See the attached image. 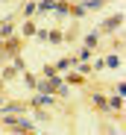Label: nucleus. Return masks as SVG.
Instances as JSON below:
<instances>
[{"label":"nucleus","mask_w":126,"mask_h":135,"mask_svg":"<svg viewBox=\"0 0 126 135\" xmlns=\"http://www.w3.org/2000/svg\"><path fill=\"white\" fill-rule=\"evenodd\" d=\"M9 35H15V18H6L0 24V38H9Z\"/></svg>","instance_id":"nucleus-5"},{"label":"nucleus","mask_w":126,"mask_h":135,"mask_svg":"<svg viewBox=\"0 0 126 135\" xmlns=\"http://www.w3.org/2000/svg\"><path fill=\"white\" fill-rule=\"evenodd\" d=\"M3 3H6V0H3Z\"/></svg>","instance_id":"nucleus-27"},{"label":"nucleus","mask_w":126,"mask_h":135,"mask_svg":"<svg viewBox=\"0 0 126 135\" xmlns=\"http://www.w3.org/2000/svg\"><path fill=\"white\" fill-rule=\"evenodd\" d=\"M27 112V103H0V115H24Z\"/></svg>","instance_id":"nucleus-2"},{"label":"nucleus","mask_w":126,"mask_h":135,"mask_svg":"<svg viewBox=\"0 0 126 135\" xmlns=\"http://www.w3.org/2000/svg\"><path fill=\"white\" fill-rule=\"evenodd\" d=\"M82 3H85V9L91 12V9H103V6H106V0H82Z\"/></svg>","instance_id":"nucleus-19"},{"label":"nucleus","mask_w":126,"mask_h":135,"mask_svg":"<svg viewBox=\"0 0 126 135\" xmlns=\"http://www.w3.org/2000/svg\"><path fill=\"white\" fill-rule=\"evenodd\" d=\"M103 62H106V68H112V71H117V68H120V56H117V53H109Z\"/></svg>","instance_id":"nucleus-13"},{"label":"nucleus","mask_w":126,"mask_h":135,"mask_svg":"<svg viewBox=\"0 0 126 135\" xmlns=\"http://www.w3.org/2000/svg\"><path fill=\"white\" fill-rule=\"evenodd\" d=\"M21 50V41L15 38V35H9V38H3V50H0V53H3V56H15Z\"/></svg>","instance_id":"nucleus-4"},{"label":"nucleus","mask_w":126,"mask_h":135,"mask_svg":"<svg viewBox=\"0 0 126 135\" xmlns=\"http://www.w3.org/2000/svg\"><path fill=\"white\" fill-rule=\"evenodd\" d=\"M106 103H109V109H112V112H123V97H120V94H114V97H109Z\"/></svg>","instance_id":"nucleus-12"},{"label":"nucleus","mask_w":126,"mask_h":135,"mask_svg":"<svg viewBox=\"0 0 126 135\" xmlns=\"http://www.w3.org/2000/svg\"><path fill=\"white\" fill-rule=\"evenodd\" d=\"M24 85H27V88H32V91H35V76H32V74H24Z\"/></svg>","instance_id":"nucleus-22"},{"label":"nucleus","mask_w":126,"mask_h":135,"mask_svg":"<svg viewBox=\"0 0 126 135\" xmlns=\"http://www.w3.org/2000/svg\"><path fill=\"white\" fill-rule=\"evenodd\" d=\"M35 30H38V27L32 24V21H29V18H24V27H21V35H24V38H29V35H35Z\"/></svg>","instance_id":"nucleus-10"},{"label":"nucleus","mask_w":126,"mask_h":135,"mask_svg":"<svg viewBox=\"0 0 126 135\" xmlns=\"http://www.w3.org/2000/svg\"><path fill=\"white\" fill-rule=\"evenodd\" d=\"M53 94H56L59 100H68V97H70V85H68V82H62V85L56 88V91H53Z\"/></svg>","instance_id":"nucleus-14"},{"label":"nucleus","mask_w":126,"mask_h":135,"mask_svg":"<svg viewBox=\"0 0 126 135\" xmlns=\"http://www.w3.org/2000/svg\"><path fill=\"white\" fill-rule=\"evenodd\" d=\"M97 44H100V32L94 30V32H88V35H85V47H91V50H94Z\"/></svg>","instance_id":"nucleus-15"},{"label":"nucleus","mask_w":126,"mask_h":135,"mask_svg":"<svg viewBox=\"0 0 126 135\" xmlns=\"http://www.w3.org/2000/svg\"><path fill=\"white\" fill-rule=\"evenodd\" d=\"M0 50H3V38H0Z\"/></svg>","instance_id":"nucleus-24"},{"label":"nucleus","mask_w":126,"mask_h":135,"mask_svg":"<svg viewBox=\"0 0 126 135\" xmlns=\"http://www.w3.org/2000/svg\"><path fill=\"white\" fill-rule=\"evenodd\" d=\"M120 27H123V12H117V15H112V18L103 21V30H106V32H114Z\"/></svg>","instance_id":"nucleus-3"},{"label":"nucleus","mask_w":126,"mask_h":135,"mask_svg":"<svg viewBox=\"0 0 126 135\" xmlns=\"http://www.w3.org/2000/svg\"><path fill=\"white\" fill-rule=\"evenodd\" d=\"M70 3H76V0H70Z\"/></svg>","instance_id":"nucleus-25"},{"label":"nucleus","mask_w":126,"mask_h":135,"mask_svg":"<svg viewBox=\"0 0 126 135\" xmlns=\"http://www.w3.org/2000/svg\"><path fill=\"white\" fill-rule=\"evenodd\" d=\"M32 109H35V120H38V123H44V120H47V112L41 109V106H32Z\"/></svg>","instance_id":"nucleus-20"},{"label":"nucleus","mask_w":126,"mask_h":135,"mask_svg":"<svg viewBox=\"0 0 126 135\" xmlns=\"http://www.w3.org/2000/svg\"><path fill=\"white\" fill-rule=\"evenodd\" d=\"M114 94H120V97H126V82H123V79H120V82L114 85Z\"/></svg>","instance_id":"nucleus-23"},{"label":"nucleus","mask_w":126,"mask_h":135,"mask_svg":"<svg viewBox=\"0 0 126 135\" xmlns=\"http://www.w3.org/2000/svg\"><path fill=\"white\" fill-rule=\"evenodd\" d=\"M0 85H3V79H0Z\"/></svg>","instance_id":"nucleus-26"},{"label":"nucleus","mask_w":126,"mask_h":135,"mask_svg":"<svg viewBox=\"0 0 126 135\" xmlns=\"http://www.w3.org/2000/svg\"><path fill=\"white\" fill-rule=\"evenodd\" d=\"M12 129H15V132H35V120L27 118V112H24V115H18V118H15Z\"/></svg>","instance_id":"nucleus-1"},{"label":"nucleus","mask_w":126,"mask_h":135,"mask_svg":"<svg viewBox=\"0 0 126 135\" xmlns=\"http://www.w3.org/2000/svg\"><path fill=\"white\" fill-rule=\"evenodd\" d=\"M21 15H24V18H32V15H35V0H27L24 9H21Z\"/></svg>","instance_id":"nucleus-17"},{"label":"nucleus","mask_w":126,"mask_h":135,"mask_svg":"<svg viewBox=\"0 0 126 135\" xmlns=\"http://www.w3.org/2000/svg\"><path fill=\"white\" fill-rule=\"evenodd\" d=\"M53 68H56V71H70V68H76V56H73V59H70V56H65V59H59V62H56Z\"/></svg>","instance_id":"nucleus-7"},{"label":"nucleus","mask_w":126,"mask_h":135,"mask_svg":"<svg viewBox=\"0 0 126 135\" xmlns=\"http://www.w3.org/2000/svg\"><path fill=\"white\" fill-rule=\"evenodd\" d=\"M62 79H65L68 85H82V82H85V79H82V74L76 71V68H70V74H68V76H62Z\"/></svg>","instance_id":"nucleus-8"},{"label":"nucleus","mask_w":126,"mask_h":135,"mask_svg":"<svg viewBox=\"0 0 126 135\" xmlns=\"http://www.w3.org/2000/svg\"><path fill=\"white\" fill-rule=\"evenodd\" d=\"M91 103H94V109H100V112H109V103H106L103 94H91Z\"/></svg>","instance_id":"nucleus-11"},{"label":"nucleus","mask_w":126,"mask_h":135,"mask_svg":"<svg viewBox=\"0 0 126 135\" xmlns=\"http://www.w3.org/2000/svg\"><path fill=\"white\" fill-rule=\"evenodd\" d=\"M12 68H15V71H24V68H27V65H24V59H21L18 53L12 56Z\"/></svg>","instance_id":"nucleus-21"},{"label":"nucleus","mask_w":126,"mask_h":135,"mask_svg":"<svg viewBox=\"0 0 126 135\" xmlns=\"http://www.w3.org/2000/svg\"><path fill=\"white\" fill-rule=\"evenodd\" d=\"M59 18H68L70 15V3H65V0H56V9H53Z\"/></svg>","instance_id":"nucleus-9"},{"label":"nucleus","mask_w":126,"mask_h":135,"mask_svg":"<svg viewBox=\"0 0 126 135\" xmlns=\"http://www.w3.org/2000/svg\"><path fill=\"white\" fill-rule=\"evenodd\" d=\"M47 41L59 44V41H65V35H62V30H47Z\"/></svg>","instance_id":"nucleus-16"},{"label":"nucleus","mask_w":126,"mask_h":135,"mask_svg":"<svg viewBox=\"0 0 126 135\" xmlns=\"http://www.w3.org/2000/svg\"><path fill=\"white\" fill-rule=\"evenodd\" d=\"M91 56H94V50H91V47H82V50L76 53V59H79V62H91Z\"/></svg>","instance_id":"nucleus-18"},{"label":"nucleus","mask_w":126,"mask_h":135,"mask_svg":"<svg viewBox=\"0 0 126 135\" xmlns=\"http://www.w3.org/2000/svg\"><path fill=\"white\" fill-rule=\"evenodd\" d=\"M56 9V0H41V3H35V15H47Z\"/></svg>","instance_id":"nucleus-6"}]
</instances>
